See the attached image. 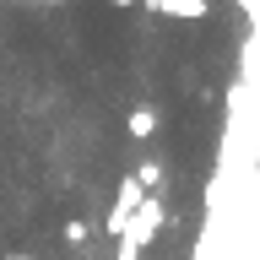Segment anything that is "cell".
<instances>
[{
  "instance_id": "obj_1",
  "label": "cell",
  "mask_w": 260,
  "mask_h": 260,
  "mask_svg": "<svg viewBox=\"0 0 260 260\" xmlns=\"http://www.w3.org/2000/svg\"><path fill=\"white\" fill-rule=\"evenodd\" d=\"M136 206H141V184H136V174L119 184V201H114V211H109V233H125V222L136 217Z\"/></svg>"
},
{
  "instance_id": "obj_5",
  "label": "cell",
  "mask_w": 260,
  "mask_h": 260,
  "mask_svg": "<svg viewBox=\"0 0 260 260\" xmlns=\"http://www.w3.org/2000/svg\"><path fill=\"white\" fill-rule=\"evenodd\" d=\"M114 6H141V0H114Z\"/></svg>"
},
{
  "instance_id": "obj_3",
  "label": "cell",
  "mask_w": 260,
  "mask_h": 260,
  "mask_svg": "<svg viewBox=\"0 0 260 260\" xmlns=\"http://www.w3.org/2000/svg\"><path fill=\"white\" fill-rule=\"evenodd\" d=\"M125 130L130 136H136V141H146V136H152V130H157V109H130V119H125Z\"/></svg>"
},
{
  "instance_id": "obj_4",
  "label": "cell",
  "mask_w": 260,
  "mask_h": 260,
  "mask_svg": "<svg viewBox=\"0 0 260 260\" xmlns=\"http://www.w3.org/2000/svg\"><path fill=\"white\" fill-rule=\"evenodd\" d=\"M141 249H146V244L136 239V233H119V249H114V260H141Z\"/></svg>"
},
{
  "instance_id": "obj_6",
  "label": "cell",
  "mask_w": 260,
  "mask_h": 260,
  "mask_svg": "<svg viewBox=\"0 0 260 260\" xmlns=\"http://www.w3.org/2000/svg\"><path fill=\"white\" fill-rule=\"evenodd\" d=\"M54 6H60V0H54Z\"/></svg>"
},
{
  "instance_id": "obj_2",
  "label": "cell",
  "mask_w": 260,
  "mask_h": 260,
  "mask_svg": "<svg viewBox=\"0 0 260 260\" xmlns=\"http://www.w3.org/2000/svg\"><path fill=\"white\" fill-rule=\"evenodd\" d=\"M146 11H162V16H190V22H201V16H211V0H141Z\"/></svg>"
}]
</instances>
